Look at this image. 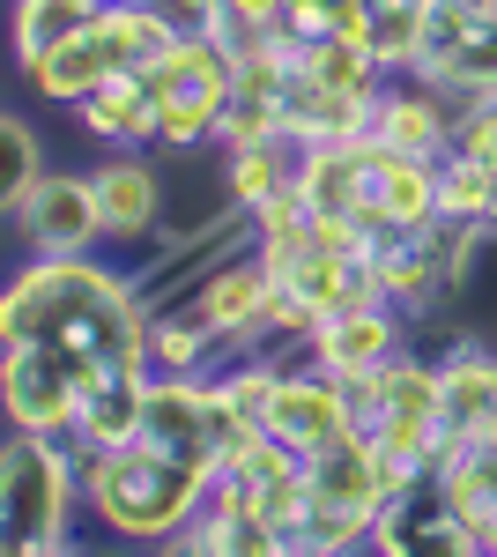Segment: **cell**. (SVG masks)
<instances>
[{"label": "cell", "mask_w": 497, "mask_h": 557, "mask_svg": "<svg viewBox=\"0 0 497 557\" xmlns=\"http://www.w3.org/2000/svg\"><path fill=\"white\" fill-rule=\"evenodd\" d=\"M0 343L60 349L89 380L149 372V298L104 253H23L0 290Z\"/></svg>", "instance_id": "1"}, {"label": "cell", "mask_w": 497, "mask_h": 557, "mask_svg": "<svg viewBox=\"0 0 497 557\" xmlns=\"http://www.w3.org/2000/svg\"><path fill=\"white\" fill-rule=\"evenodd\" d=\"M215 475L223 469H208L194 454H171V446H149L141 431L120 446H83L89 520L134 550H178L186 528L201 520V506L215 498Z\"/></svg>", "instance_id": "2"}, {"label": "cell", "mask_w": 497, "mask_h": 557, "mask_svg": "<svg viewBox=\"0 0 497 557\" xmlns=\"http://www.w3.org/2000/svg\"><path fill=\"white\" fill-rule=\"evenodd\" d=\"M89 520L83 446L52 431H8L0 438V550L8 557H60L75 550Z\"/></svg>", "instance_id": "3"}, {"label": "cell", "mask_w": 497, "mask_h": 557, "mask_svg": "<svg viewBox=\"0 0 497 557\" xmlns=\"http://www.w3.org/2000/svg\"><path fill=\"white\" fill-rule=\"evenodd\" d=\"M409 483L378 454L364 431H341L334 446L305 454V513H297V557H349L372 550L386 506Z\"/></svg>", "instance_id": "4"}, {"label": "cell", "mask_w": 497, "mask_h": 557, "mask_svg": "<svg viewBox=\"0 0 497 557\" xmlns=\"http://www.w3.org/2000/svg\"><path fill=\"white\" fill-rule=\"evenodd\" d=\"M341 386H349L357 431L394 461V475L431 483V469H438V357L401 349L394 364H378L364 380H341Z\"/></svg>", "instance_id": "5"}, {"label": "cell", "mask_w": 497, "mask_h": 557, "mask_svg": "<svg viewBox=\"0 0 497 557\" xmlns=\"http://www.w3.org/2000/svg\"><path fill=\"white\" fill-rule=\"evenodd\" d=\"M149 83H157V149L164 157H215L231 89H238V52L223 45V30L171 38L149 60Z\"/></svg>", "instance_id": "6"}, {"label": "cell", "mask_w": 497, "mask_h": 557, "mask_svg": "<svg viewBox=\"0 0 497 557\" xmlns=\"http://www.w3.org/2000/svg\"><path fill=\"white\" fill-rule=\"evenodd\" d=\"M171 38H178V30H171L164 15H149V8H97L75 38H60L52 52H38V60L23 67V83H30L38 104L75 112L89 89H104L112 75L141 67V60H157Z\"/></svg>", "instance_id": "7"}, {"label": "cell", "mask_w": 497, "mask_h": 557, "mask_svg": "<svg viewBox=\"0 0 497 557\" xmlns=\"http://www.w3.org/2000/svg\"><path fill=\"white\" fill-rule=\"evenodd\" d=\"M415 75L438 83L453 104L497 97V0H431Z\"/></svg>", "instance_id": "8"}, {"label": "cell", "mask_w": 497, "mask_h": 557, "mask_svg": "<svg viewBox=\"0 0 497 557\" xmlns=\"http://www.w3.org/2000/svg\"><path fill=\"white\" fill-rule=\"evenodd\" d=\"M89 372L60 349L38 343H0V417L8 431H52V438H75L89 401Z\"/></svg>", "instance_id": "9"}, {"label": "cell", "mask_w": 497, "mask_h": 557, "mask_svg": "<svg viewBox=\"0 0 497 557\" xmlns=\"http://www.w3.org/2000/svg\"><path fill=\"white\" fill-rule=\"evenodd\" d=\"M275 298H283V275L260 260V246H252V238L238 246V253H223L201 283L186 290V305H194L208 327L223 335V349H231V357H260V349H268Z\"/></svg>", "instance_id": "10"}, {"label": "cell", "mask_w": 497, "mask_h": 557, "mask_svg": "<svg viewBox=\"0 0 497 557\" xmlns=\"http://www.w3.org/2000/svg\"><path fill=\"white\" fill-rule=\"evenodd\" d=\"M97 209H104V253H141L171 231V186L149 149H104L97 164Z\"/></svg>", "instance_id": "11"}, {"label": "cell", "mask_w": 497, "mask_h": 557, "mask_svg": "<svg viewBox=\"0 0 497 557\" xmlns=\"http://www.w3.org/2000/svg\"><path fill=\"white\" fill-rule=\"evenodd\" d=\"M23 253H104V209L89 172H45L23 209H8Z\"/></svg>", "instance_id": "12"}, {"label": "cell", "mask_w": 497, "mask_h": 557, "mask_svg": "<svg viewBox=\"0 0 497 557\" xmlns=\"http://www.w3.org/2000/svg\"><path fill=\"white\" fill-rule=\"evenodd\" d=\"M268 431H275L290 454H320V446H334L341 431H357V417H349V386L334 380L327 364H312L305 349L283 357L275 401H268Z\"/></svg>", "instance_id": "13"}, {"label": "cell", "mask_w": 497, "mask_h": 557, "mask_svg": "<svg viewBox=\"0 0 497 557\" xmlns=\"http://www.w3.org/2000/svg\"><path fill=\"white\" fill-rule=\"evenodd\" d=\"M490 424H497V349L460 335L438 357V461H453L460 446H475Z\"/></svg>", "instance_id": "14"}, {"label": "cell", "mask_w": 497, "mask_h": 557, "mask_svg": "<svg viewBox=\"0 0 497 557\" xmlns=\"http://www.w3.org/2000/svg\"><path fill=\"white\" fill-rule=\"evenodd\" d=\"M409 312L401 305H349V312H334V320H320V335L305 343V357L312 364H327L334 380H364V372H378V364H394L401 349H409Z\"/></svg>", "instance_id": "15"}, {"label": "cell", "mask_w": 497, "mask_h": 557, "mask_svg": "<svg viewBox=\"0 0 497 557\" xmlns=\"http://www.w3.org/2000/svg\"><path fill=\"white\" fill-rule=\"evenodd\" d=\"M460 134V104L438 83L423 75H394L378 89V112H372V141L401 149V157H446Z\"/></svg>", "instance_id": "16"}, {"label": "cell", "mask_w": 497, "mask_h": 557, "mask_svg": "<svg viewBox=\"0 0 497 557\" xmlns=\"http://www.w3.org/2000/svg\"><path fill=\"white\" fill-rule=\"evenodd\" d=\"M372 550L378 557H483V543H475V528L438 498V483H409V491L386 506Z\"/></svg>", "instance_id": "17"}, {"label": "cell", "mask_w": 497, "mask_h": 557, "mask_svg": "<svg viewBox=\"0 0 497 557\" xmlns=\"http://www.w3.org/2000/svg\"><path fill=\"white\" fill-rule=\"evenodd\" d=\"M438 215V157H401L372 141V194H364V238L415 231Z\"/></svg>", "instance_id": "18"}, {"label": "cell", "mask_w": 497, "mask_h": 557, "mask_svg": "<svg viewBox=\"0 0 497 557\" xmlns=\"http://www.w3.org/2000/svg\"><path fill=\"white\" fill-rule=\"evenodd\" d=\"M372 112H378V97L334 89V83H320L305 60H290V89H283V134H290V141H305V149H320V141H357V134H372Z\"/></svg>", "instance_id": "19"}, {"label": "cell", "mask_w": 497, "mask_h": 557, "mask_svg": "<svg viewBox=\"0 0 497 557\" xmlns=\"http://www.w3.org/2000/svg\"><path fill=\"white\" fill-rule=\"evenodd\" d=\"M75 127L97 149H157V83H149V60L112 75L104 89H89L75 104Z\"/></svg>", "instance_id": "20"}, {"label": "cell", "mask_w": 497, "mask_h": 557, "mask_svg": "<svg viewBox=\"0 0 497 557\" xmlns=\"http://www.w3.org/2000/svg\"><path fill=\"white\" fill-rule=\"evenodd\" d=\"M215 178L238 209H275L305 186V141L268 134V141H246V149H215Z\"/></svg>", "instance_id": "21"}, {"label": "cell", "mask_w": 497, "mask_h": 557, "mask_svg": "<svg viewBox=\"0 0 497 557\" xmlns=\"http://www.w3.org/2000/svg\"><path fill=\"white\" fill-rule=\"evenodd\" d=\"M178 550H194V557H290V535L260 513V506H246L238 491L215 483V498L201 506V520L186 528Z\"/></svg>", "instance_id": "22"}, {"label": "cell", "mask_w": 497, "mask_h": 557, "mask_svg": "<svg viewBox=\"0 0 497 557\" xmlns=\"http://www.w3.org/2000/svg\"><path fill=\"white\" fill-rule=\"evenodd\" d=\"M223 357H231L223 335H215L186 298L149 312V372H157V380H201V372L223 364Z\"/></svg>", "instance_id": "23"}, {"label": "cell", "mask_w": 497, "mask_h": 557, "mask_svg": "<svg viewBox=\"0 0 497 557\" xmlns=\"http://www.w3.org/2000/svg\"><path fill=\"white\" fill-rule=\"evenodd\" d=\"M423 23H431V0H372L357 45L372 52L386 75H415V52H423Z\"/></svg>", "instance_id": "24"}, {"label": "cell", "mask_w": 497, "mask_h": 557, "mask_svg": "<svg viewBox=\"0 0 497 557\" xmlns=\"http://www.w3.org/2000/svg\"><path fill=\"white\" fill-rule=\"evenodd\" d=\"M149 380H157V372H112V380L89 386L75 446H120V438H134V431H141V401H149Z\"/></svg>", "instance_id": "25"}, {"label": "cell", "mask_w": 497, "mask_h": 557, "mask_svg": "<svg viewBox=\"0 0 497 557\" xmlns=\"http://www.w3.org/2000/svg\"><path fill=\"white\" fill-rule=\"evenodd\" d=\"M104 0H8V45H15V67H30L38 52H52L60 38H75Z\"/></svg>", "instance_id": "26"}, {"label": "cell", "mask_w": 497, "mask_h": 557, "mask_svg": "<svg viewBox=\"0 0 497 557\" xmlns=\"http://www.w3.org/2000/svg\"><path fill=\"white\" fill-rule=\"evenodd\" d=\"M364 8L372 0H283V45L305 52V45H334V38H357V23H364Z\"/></svg>", "instance_id": "27"}, {"label": "cell", "mask_w": 497, "mask_h": 557, "mask_svg": "<svg viewBox=\"0 0 497 557\" xmlns=\"http://www.w3.org/2000/svg\"><path fill=\"white\" fill-rule=\"evenodd\" d=\"M45 172H52V164H45L38 127H30L23 112H8V120H0V209H23Z\"/></svg>", "instance_id": "28"}, {"label": "cell", "mask_w": 497, "mask_h": 557, "mask_svg": "<svg viewBox=\"0 0 497 557\" xmlns=\"http://www.w3.org/2000/svg\"><path fill=\"white\" fill-rule=\"evenodd\" d=\"M453 149H475V157H490V164H497V97H475V104H460Z\"/></svg>", "instance_id": "29"}, {"label": "cell", "mask_w": 497, "mask_h": 557, "mask_svg": "<svg viewBox=\"0 0 497 557\" xmlns=\"http://www.w3.org/2000/svg\"><path fill=\"white\" fill-rule=\"evenodd\" d=\"M223 8V30H275L283 23V0H215Z\"/></svg>", "instance_id": "30"}]
</instances>
